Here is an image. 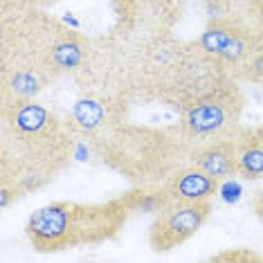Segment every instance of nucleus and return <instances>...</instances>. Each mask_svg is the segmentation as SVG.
Segmentation results:
<instances>
[{
  "instance_id": "4468645a",
  "label": "nucleus",
  "mask_w": 263,
  "mask_h": 263,
  "mask_svg": "<svg viewBox=\"0 0 263 263\" xmlns=\"http://www.w3.org/2000/svg\"><path fill=\"white\" fill-rule=\"evenodd\" d=\"M29 3L34 5V7H52V5H57V3H61V0H29Z\"/></svg>"
},
{
  "instance_id": "f257e3e1",
  "label": "nucleus",
  "mask_w": 263,
  "mask_h": 263,
  "mask_svg": "<svg viewBox=\"0 0 263 263\" xmlns=\"http://www.w3.org/2000/svg\"><path fill=\"white\" fill-rule=\"evenodd\" d=\"M70 153L72 140L45 106L34 99L3 101V184H16L25 196L50 182Z\"/></svg>"
},
{
  "instance_id": "423d86ee",
  "label": "nucleus",
  "mask_w": 263,
  "mask_h": 263,
  "mask_svg": "<svg viewBox=\"0 0 263 263\" xmlns=\"http://www.w3.org/2000/svg\"><path fill=\"white\" fill-rule=\"evenodd\" d=\"M238 126L227 135L214 137L209 142L196 146V151L191 153L189 162L196 164L209 176L218 178L220 182L230 180L236 176V164H238V137H236Z\"/></svg>"
},
{
  "instance_id": "6e6552de",
  "label": "nucleus",
  "mask_w": 263,
  "mask_h": 263,
  "mask_svg": "<svg viewBox=\"0 0 263 263\" xmlns=\"http://www.w3.org/2000/svg\"><path fill=\"white\" fill-rule=\"evenodd\" d=\"M261 50H263V32L256 29L254 25H248L236 39H232L230 43L214 57V61L218 63L220 70H225L227 74H232L238 65L250 61V59L254 54H259Z\"/></svg>"
},
{
  "instance_id": "9d476101",
  "label": "nucleus",
  "mask_w": 263,
  "mask_h": 263,
  "mask_svg": "<svg viewBox=\"0 0 263 263\" xmlns=\"http://www.w3.org/2000/svg\"><path fill=\"white\" fill-rule=\"evenodd\" d=\"M122 198H124V202H126V207L130 209V214H158L164 205L171 202L164 187L148 189V187H144V184L126 191Z\"/></svg>"
},
{
  "instance_id": "39448f33",
  "label": "nucleus",
  "mask_w": 263,
  "mask_h": 263,
  "mask_svg": "<svg viewBox=\"0 0 263 263\" xmlns=\"http://www.w3.org/2000/svg\"><path fill=\"white\" fill-rule=\"evenodd\" d=\"M112 9L122 25L130 29H162L173 25V21L180 16L182 0H112Z\"/></svg>"
},
{
  "instance_id": "f8f14e48",
  "label": "nucleus",
  "mask_w": 263,
  "mask_h": 263,
  "mask_svg": "<svg viewBox=\"0 0 263 263\" xmlns=\"http://www.w3.org/2000/svg\"><path fill=\"white\" fill-rule=\"evenodd\" d=\"M212 261H236V263H250V261H263L259 252L250 248H230L225 252H218L212 256Z\"/></svg>"
},
{
  "instance_id": "0eeeda50",
  "label": "nucleus",
  "mask_w": 263,
  "mask_h": 263,
  "mask_svg": "<svg viewBox=\"0 0 263 263\" xmlns=\"http://www.w3.org/2000/svg\"><path fill=\"white\" fill-rule=\"evenodd\" d=\"M218 178L209 176L196 164H184L171 171V176L164 180L162 187L166 189L171 200H187V202H198V200H209L214 194L220 189Z\"/></svg>"
},
{
  "instance_id": "20e7f679",
  "label": "nucleus",
  "mask_w": 263,
  "mask_h": 263,
  "mask_svg": "<svg viewBox=\"0 0 263 263\" xmlns=\"http://www.w3.org/2000/svg\"><path fill=\"white\" fill-rule=\"evenodd\" d=\"M212 216V202L198 200H171L155 214L151 230H148V243L151 250L158 254L171 252L187 243L191 236L198 234V230Z\"/></svg>"
},
{
  "instance_id": "2eb2a0df",
  "label": "nucleus",
  "mask_w": 263,
  "mask_h": 263,
  "mask_svg": "<svg viewBox=\"0 0 263 263\" xmlns=\"http://www.w3.org/2000/svg\"><path fill=\"white\" fill-rule=\"evenodd\" d=\"M254 130H256V135H259V137H261V140H263V124H261V126H256Z\"/></svg>"
},
{
  "instance_id": "7ed1b4c3",
  "label": "nucleus",
  "mask_w": 263,
  "mask_h": 263,
  "mask_svg": "<svg viewBox=\"0 0 263 263\" xmlns=\"http://www.w3.org/2000/svg\"><path fill=\"white\" fill-rule=\"evenodd\" d=\"M245 95L236 79L227 72H218L205 79L198 88L182 97L180 104V130L189 140L209 142L227 135L238 126Z\"/></svg>"
},
{
  "instance_id": "9b49d317",
  "label": "nucleus",
  "mask_w": 263,
  "mask_h": 263,
  "mask_svg": "<svg viewBox=\"0 0 263 263\" xmlns=\"http://www.w3.org/2000/svg\"><path fill=\"white\" fill-rule=\"evenodd\" d=\"M230 77L236 79L238 83H250V86H256V88L263 90V50L259 52V54H254L250 61L238 65Z\"/></svg>"
},
{
  "instance_id": "f03ea898",
  "label": "nucleus",
  "mask_w": 263,
  "mask_h": 263,
  "mask_svg": "<svg viewBox=\"0 0 263 263\" xmlns=\"http://www.w3.org/2000/svg\"><path fill=\"white\" fill-rule=\"evenodd\" d=\"M130 209L122 196L106 202L59 200L39 207L27 218L25 234L36 252L54 254L110 241L124 230Z\"/></svg>"
},
{
  "instance_id": "1a4fd4ad",
  "label": "nucleus",
  "mask_w": 263,
  "mask_h": 263,
  "mask_svg": "<svg viewBox=\"0 0 263 263\" xmlns=\"http://www.w3.org/2000/svg\"><path fill=\"white\" fill-rule=\"evenodd\" d=\"M238 137V164L236 176L243 180H261L263 178V140L254 128L236 130Z\"/></svg>"
},
{
  "instance_id": "ddd939ff",
  "label": "nucleus",
  "mask_w": 263,
  "mask_h": 263,
  "mask_svg": "<svg viewBox=\"0 0 263 263\" xmlns=\"http://www.w3.org/2000/svg\"><path fill=\"white\" fill-rule=\"evenodd\" d=\"M252 207H254V214H256V218L263 223V189L259 191V194L254 196V200H252Z\"/></svg>"
}]
</instances>
